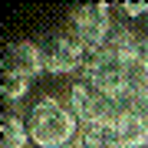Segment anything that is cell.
<instances>
[{
	"instance_id": "6da1fadb",
	"label": "cell",
	"mask_w": 148,
	"mask_h": 148,
	"mask_svg": "<svg viewBox=\"0 0 148 148\" xmlns=\"http://www.w3.org/2000/svg\"><path fill=\"white\" fill-rule=\"evenodd\" d=\"M27 128H30V142L36 148H69L79 135L82 122L76 119L69 99L40 95L27 112Z\"/></svg>"
},
{
	"instance_id": "7a4b0ae2",
	"label": "cell",
	"mask_w": 148,
	"mask_h": 148,
	"mask_svg": "<svg viewBox=\"0 0 148 148\" xmlns=\"http://www.w3.org/2000/svg\"><path fill=\"white\" fill-rule=\"evenodd\" d=\"M69 30L86 46V53L95 49H112L132 43L135 33L125 23H115V7L112 3H79L69 13Z\"/></svg>"
},
{
	"instance_id": "3957f363",
	"label": "cell",
	"mask_w": 148,
	"mask_h": 148,
	"mask_svg": "<svg viewBox=\"0 0 148 148\" xmlns=\"http://www.w3.org/2000/svg\"><path fill=\"white\" fill-rule=\"evenodd\" d=\"M40 73H43V66H40L36 40L10 43L3 49V59H0V89H3V99L7 102H20L33 89Z\"/></svg>"
},
{
	"instance_id": "277c9868",
	"label": "cell",
	"mask_w": 148,
	"mask_h": 148,
	"mask_svg": "<svg viewBox=\"0 0 148 148\" xmlns=\"http://www.w3.org/2000/svg\"><path fill=\"white\" fill-rule=\"evenodd\" d=\"M132 43L125 46H112V49H95V53L86 56V66L76 79H89L102 89L125 95L132 92V53H128Z\"/></svg>"
},
{
	"instance_id": "5b68a950",
	"label": "cell",
	"mask_w": 148,
	"mask_h": 148,
	"mask_svg": "<svg viewBox=\"0 0 148 148\" xmlns=\"http://www.w3.org/2000/svg\"><path fill=\"white\" fill-rule=\"evenodd\" d=\"M69 106L82 125H115L122 115V95L102 89L89 79H73L69 86Z\"/></svg>"
},
{
	"instance_id": "8992f818",
	"label": "cell",
	"mask_w": 148,
	"mask_h": 148,
	"mask_svg": "<svg viewBox=\"0 0 148 148\" xmlns=\"http://www.w3.org/2000/svg\"><path fill=\"white\" fill-rule=\"evenodd\" d=\"M40 66L49 76H79L86 66V46L73 36V30H49L36 40Z\"/></svg>"
},
{
	"instance_id": "52a82bcc",
	"label": "cell",
	"mask_w": 148,
	"mask_h": 148,
	"mask_svg": "<svg viewBox=\"0 0 148 148\" xmlns=\"http://www.w3.org/2000/svg\"><path fill=\"white\" fill-rule=\"evenodd\" d=\"M125 148H148V95L125 92L122 95V115L112 125Z\"/></svg>"
},
{
	"instance_id": "ba28073f",
	"label": "cell",
	"mask_w": 148,
	"mask_h": 148,
	"mask_svg": "<svg viewBox=\"0 0 148 148\" xmlns=\"http://www.w3.org/2000/svg\"><path fill=\"white\" fill-rule=\"evenodd\" d=\"M73 148H125L112 125H82Z\"/></svg>"
},
{
	"instance_id": "9c48e42d",
	"label": "cell",
	"mask_w": 148,
	"mask_h": 148,
	"mask_svg": "<svg viewBox=\"0 0 148 148\" xmlns=\"http://www.w3.org/2000/svg\"><path fill=\"white\" fill-rule=\"evenodd\" d=\"M27 145H30L27 119H20L16 112L7 109L0 115V148H27Z\"/></svg>"
},
{
	"instance_id": "30bf717a",
	"label": "cell",
	"mask_w": 148,
	"mask_h": 148,
	"mask_svg": "<svg viewBox=\"0 0 148 148\" xmlns=\"http://www.w3.org/2000/svg\"><path fill=\"white\" fill-rule=\"evenodd\" d=\"M119 13L122 16H142V13H148V3H119Z\"/></svg>"
},
{
	"instance_id": "8fae6325",
	"label": "cell",
	"mask_w": 148,
	"mask_h": 148,
	"mask_svg": "<svg viewBox=\"0 0 148 148\" xmlns=\"http://www.w3.org/2000/svg\"><path fill=\"white\" fill-rule=\"evenodd\" d=\"M69 148H73V145H69Z\"/></svg>"
}]
</instances>
